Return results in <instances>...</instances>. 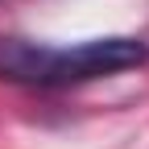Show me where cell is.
<instances>
[{
  "label": "cell",
  "instance_id": "1",
  "mask_svg": "<svg viewBox=\"0 0 149 149\" xmlns=\"http://www.w3.org/2000/svg\"><path fill=\"white\" fill-rule=\"evenodd\" d=\"M149 58L141 37H95L83 46H46L29 37H0V79L21 87H70L133 70Z\"/></svg>",
  "mask_w": 149,
  "mask_h": 149
}]
</instances>
